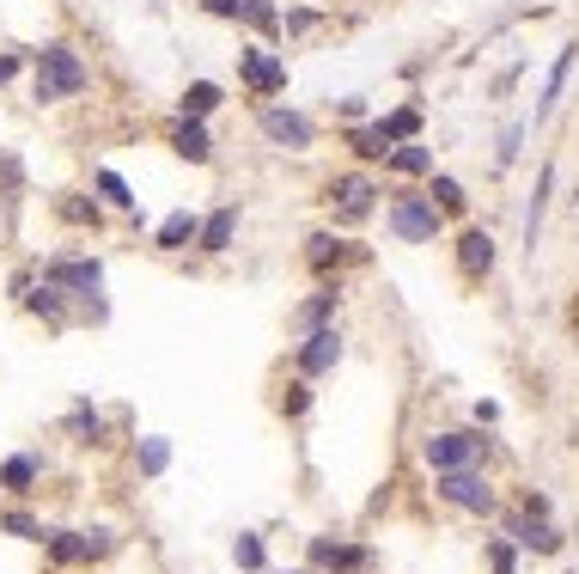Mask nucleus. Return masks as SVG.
Wrapping results in <instances>:
<instances>
[{
    "label": "nucleus",
    "mask_w": 579,
    "mask_h": 574,
    "mask_svg": "<svg viewBox=\"0 0 579 574\" xmlns=\"http://www.w3.org/2000/svg\"><path fill=\"white\" fill-rule=\"evenodd\" d=\"M433 496H440L445 508H457V513H494V483H488L476 465L440 471V477H433Z\"/></svg>",
    "instance_id": "7ed1b4c3"
},
{
    "label": "nucleus",
    "mask_w": 579,
    "mask_h": 574,
    "mask_svg": "<svg viewBox=\"0 0 579 574\" xmlns=\"http://www.w3.org/2000/svg\"><path fill=\"white\" fill-rule=\"evenodd\" d=\"M196 239H201V220L189 215V208H177V215H165V227H159L152 245H159V251H183V245H196Z\"/></svg>",
    "instance_id": "aec40b11"
},
{
    "label": "nucleus",
    "mask_w": 579,
    "mask_h": 574,
    "mask_svg": "<svg viewBox=\"0 0 579 574\" xmlns=\"http://www.w3.org/2000/svg\"><path fill=\"white\" fill-rule=\"evenodd\" d=\"M348 257H366V251L348 245V239H335V233H311V239H305V264L318 269V276H330V269L348 264Z\"/></svg>",
    "instance_id": "ddd939ff"
},
{
    "label": "nucleus",
    "mask_w": 579,
    "mask_h": 574,
    "mask_svg": "<svg viewBox=\"0 0 579 574\" xmlns=\"http://www.w3.org/2000/svg\"><path fill=\"white\" fill-rule=\"evenodd\" d=\"M427 196H433V208H440V215H464V203H470V196H464V184H457V178H427Z\"/></svg>",
    "instance_id": "393cba45"
},
{
    "label": "nucleus",
    "mask_w": 579,
    "mask_h": 574,
    "mask_svg": "<svg viewBox=\"0 0 579 574\" xmlns=\"http://www.w3.org/2000/svg\"><path fill=\"white\" fill-rule=\"evenodd\" d=\"M257 129L274 141V147H287V154H305L311 147V117H299V110H281V105H269V110H257Z\"/></svg>",
    "instance_id": "423d86ee"
},
{
    "label": "nucleus",
    "mask_w": 579,
    "mask_h": 574,
    "mask_svg": "<svg viewBox=\"0 0 579 574\" xmlns=\"http://www.w3.org/2000/svg\"><path fill=\"white\" fill-rule=\"evenodd\" d=\"M135 465L147 471V477H159V471L171 465V440H159V435H152V440H140V447H135Z\"/></svg>",
    "instance_id": "cd10ccee"
},
{
    "label": "nucleus",
    "mask_w": 579,
    "mask_h": 574,
    "mask_svg": "<svg viewBox=\"0 0 579 574\" xmlns=\"http://www.w3.org/2000/svg\"><path fill=\"white\" fill-rule=\"evenodd\" d=\"M281 410H287V416H305V410H311V386H305V379H293L287 398H281Z\"/></svg>",
    "instance_id": "f704fd0d"
},
{
    "label": "nucleus",
    "mask_w": 579,
    "mask_h": 574,
    "mask_svg": "<svg viewBox=\"0 0 579 574\" xmlns=\"http://www.w3.org/2000/svg\"><path fill=\"white\" fill-rule=\"evenodd\" d=\"M44 483V452H13L7 465H0V489L7 496H30Z\"/></svg>",
    "instance_id": "4468645a"
},
{
    "label": "nucleus",
    "mask_w": 579,
    "mask_h": 574,
    "mask_svg": "<svg viewBox=\"0 0 579 574\" xmlns=\"http://www.w3.org/2000/svg\"><path fill=\"white\" fill-rule=\"evenodd\" d=\"M171 147H177L189 166H208V159H213V141H208V129H201V117H177V129H171Z\"/></svg>",
    "instance_id": "2eb2a0df"
},
{
    "label": "nucleus",
    "mask_w": 579,
    "mask_h": 574,
    "mask_svg": "<svg viewBox=\"0 0 579 574\" xmlns=\"http://www.w3.org/2000/svg\"><path fill=\"white\" fill-rule=\"evenodd\" d=\"M0 526L13 532V538H49V532L37 526V520H30V513H7V520H0Z\"/></svg>",
    "instance_id": "c9c22d12"
},
{
    "label": "nucleus",
    "mask_w": 579,
    "mask_h": 574,
    "mask_svg": "<svg viewBox=\"0 0 579 574\" xmlns=\"http://www.w3.org/2000/svg\"><path fill=\"white\" fill-rule=\"evenodd\" d=\"M232 557H238V569H262V562H269V557H262V538H257V532H238Z\"/></svg>",
    "instance_id": "2f4dec72"
},
{
    "label": "nucleus",
    "mask_w": 579,
    "mask_h": 574,
    "mask_svg": "<svg viewBox=\"0 0 579 574\" xmlns=\"http://www.w3.org/2000/svg\"><path fill=\"white\" fill-rule=\"evenodd\" d=\"M335 361H342V330L323 325V330H305L299 342V379H318V373H335Z\"/></svg>",
    "instance_id": "1a4fd4ad"
},
{
    "label": "nucleus",
    "mask_w": 579,
    "mask_h": 574,
    "mask_svg": "<svg viewBox=\"0 0 579 574\" xmlns=\"http://www.w3.org/2000/svg\"><path fill=\"white\" fill-rule=\"evenodd\" d=\"M220 110V86L213 80H189V93H183V117H208Z\"/></svg>",
    "instance_id": "bb28decb"
},
{
    "label": "nucleus",
    "mask_w": 579,
    "mask_h": 574,
    "mask_svg": "<svg viewBox=\"0 0 579 574\" xmlns=\"http://www.w3.org/2000/svg\"><path fill=\"white\" fill-rule=\"evenodd\" d=\"M348 147H354L360 159H391L396 135H391L384 123H354V129H348Z\"/></svg>",
    "instance_id": "a211bd4d"
},
{
    "label": "nucleus",
    "mask_w": 579,
    "mask_h": 574,
    "mask_svg": "<svg viewBox=\"0 0 579 574\" xmlns=\"http://www.w3.org/2000/svg\"><path fill=\"white\" fill-rule=\"evenodd\" d=\"M238 80L250 93H281V86H287V62L250 44V49H238Z\"/></svg>",
    "instance_id": "6e6552de"
},
{
    "label": "nucleus",
    "mask_w": 579,
    "mask_h": 574,
    "mask_svg": "<svg viewBox=\"0 0 579 574\" xmlns=\"http://www.w3.org/2000/svg\"><path fill=\"white\" fill-rule=\"evenodd\" d=\"M440 227H445V215L433 208V196H396L391 203V233L403 245H433Z\"/></svg>",
    "instance_id": "39448f33"
},
{
    "label": "nucleus",
    "mask_w": 579,
    "mask_h": 574,
    "mask_svg": "<svg viewBox=\"0 0 579 574\" xmlns=\"http://www.w3.org/2000/svg\"><path fill=\"white\" fill-rule=\"evenodd\" d=\"M13 74H19V56H0V86H7Z\"/></svg>",
    "instance_id": "4c0bfd02"
},
{
    "label": "nucleus",
    "mask_w": 579,
    "mask_h": 574,
    "mask_svg": "<svg viewBox=\"0 0 579 574\" xmlns=\"http://www.w3.org/2000/svg\"><path fill=\"white\" fill-rule=\"evenodd\" d=\"M91 184L104 190V203H116V208H135V196H128V184H122L116 171H98V178H91Z\"/></svg>",
    "instance_id": "473e14b6"
},
{
    "label": "nucleus",
    "mask_w": 579,
    "mask_h": 574,
    "mask_svg": "<svg viewBox=\"0 0 579 574\" xmlns=\"http://www.w3.org/2000/svg\"><path fill=\"white\" fill-rule=\"evenodd\" d=\"M232 19H250L257 32H281V13H274L269 0H238V13H232Z\"/></svg>",
    "instance_id": "c85d7f7f"
},
{
    "label": "nucleus",
    "mask_w": 579,
    "mask_h": 574,
    "mask_svg": "<svg viewBox=\"0 0 579 574\" xmlns=\"http://www.w3.org/2000/svg\"><path fill=\"white\" fill-rule=\"evenodd\" d=\"M61 220H67V227H98V203H79V196H61Z\"/></svg>",
    "instance_id": "7c9ffc66"
},
{
    "label": "nucleus",
    "mask_w": 579,
    "mask_h": 574,
    "mask_svg": "<svg viewBox=\"0 0 579 574\" xmlns=\"http://www.w3.org/2000/svg\"><path fill=\"white\" fill-rule=\"evenodd\" d=\"M67 435H74L79 447H98V440H104V416H98L91 404H74V416H67Z\"/></svg>",
    "instance_id": "a878e982"
},
{
    "label": "nucleus",
    "mask_w": 579,
    "mask_h": 574,
    "mask_svg": "<svg viewBox=\"0 0 579 574\" xmlns=\"http://www.w3.org/2000/svg\"><path fill=\"white\" fill-rule=\"evenodd\" d=\"M574 56H579V44H567L562 56H555V68H549V86H543V105H537V117H549V110L562 105V93H567V74H574Z\"/></svg>",
    "instance_id": "b1692460"
},
{
    "label": "nucleus",
    "mask_w": 579,
    "mask_h": 574,
    "mask_svg": "<svg viewBox=\"0 0 579 574\" xmlns=\"http://www.w3.org/2000/svg\"><path fill=\"white\" fill-rule=\"evenodd\" d=\"M482 452H488V440L470 435V428H445V435H427L421 440V459H427V471H433V477H440V471L482 465Z\"/></svg>",
    "instance_id": "f03ea898"
},
{
    "label": "nucleus",
    "mask_w": 579,
    "mask_h": 574,
    "mask_svg": "<svg viewBox=\"0 0 579 574\" xmlns=\"http://www.w3.org/2000/svg\"><path fill=\"white\" fill-rule=\"evenodd\" d=\"M25 306L37 312V318H49V325L61 330V318H67V288H56V281L44 276V281H37V288L25 294Z\"/></svg>",
    "instance_id": "6ab92c4d"
},
{
    "label": "nucleus",
    "mask_w": 579,
    "mask_h": 574,
    "mask_svg": "<svg viewBox=\"0 0 579 574\" xmlns=\"http://www.w3.org/2000/svg\"><path fill=\"white\" fill-rule=\"evenodd\" d=\"M49 281L67 288V300H98L104 269H98V257H56V264H49Z\"/></svg>",
    "instance_id": "0eeeda50"
},
{
    "label": "nucleus",
    "mask_w": 579,
    "mask_h": 574,
    "mask_svg": "<svg viewBox=\"0 0 579 574\" xmlns=\"http://www.w3.org/2000/svg\"><path fill=\"white\" fill-rule=\"evenodd\" d=\"M49 562H61V569H74V562H91V544L86 532H49Z\"/></svg>",
    "instance_id": "5701e85b"
},
{
    "label": "nucleus",
    "mask_w": 579,
    "mask_h": 574,
    "mask_svg": "<svg viewBox=\"0 0 579 574\" xmlns=\"http://www.w3.org/2000/svg\"><path fill=\"white\" fill-rule=\"evenodd\" d=\"M384 166H391L396 178H427V171H433V154H427L421 141H396V147H391V159H384Z\"/></svg>",
    "instance_id": "412c9836"
},
{
    "label": "nucleus",
    "mask_w": 579,
    "mask_h": 574,
    "mask_svg": "<svg viewBox=\"0 0 579 574\" xmlns=\"http://www.w3.org/2000/svg\"><path fill=\"white\" fill-rule=\"evenodd\" d=\"M293 574H299V569H293Z\"/></svg>",
    "instance_id": "ea45409f"
},
{
    "label": "nucleus",
    "mask_w": 579,
    "mask_h": 574,
    "mask_svg": "<svg viewBox=\"0 0 579 574\" xmlns=\"http://www.w3.org/2000/svg\"><path fill=\"white\" fill-rule=\"evenodd\" d=\"M91 68L74 56V44H44L37 49V98L44 105H61V98H79L86 93Z\"/></svg>",
    "instance_id": "f257e3e1"
},
{
    "label": "nucleus",
    "mask_w": 579,
    "mask_h": 574,
    "mask_svg": "<svg viewBox=\"0 0 579 574\" xmlns=\"http://www.w3.org/2000/svg\"><path fill=\"white\" fill-rule=\"evenodd\" d=\"M311 569H323V574H366V569H372V550H366V544L311 538Z\"/></svg>",
    "instance_id": "9d476101"
},
{
    "label": "nucleus",
    "mask_w": 579,
    "mask_h": 574,
    "mask_svg": "<svg viewBox=\"0 0 579 574\" xmlns=\"http://www.w3.org/2000/svg\"><path fill=\"white\" fill-rule=\"evenodd\" d=\"M384 129H391L396 141H415V135H421V110H415V105L391 110V117H384Z\"/></svg>",
    "instance_id": "c756f323"
},
{
    "label": "nucleus",
    "mask_w": 579,
    "mask_h": 574,
    "mask_svg": "<svg viewBox=\"0 0 579 574\" xmlns=\"http://www.w3.org/2000/svg\"><path fill=\"white\" fill-rule=\"evenodd\" d=\"M506 538H518L537 557H555L562 550V532L549 526V520H531V513H506Z\"/></svg>",
    "instance_id": "f8f14e48"
},
{
    "label": "nucleus",
    "mask_w": 579,
    "mask_h": 574,
    "mask_svg": "<svg viewBox=\"0 0 579 574\" xmlns=\"http://www.w3.org/2000/svg\"><path fill=\"white\" fill-rule=\"evenodd\" d=\"M488 569H494V574H513V569H518V550H513L506 538H494V544H488Z\"/></svg>",
    "instance_id": "72a5a7b5"
},
{
    "label": "nucleus",
    "mask_w": 579,
    "mask_h": 574,
    "mask_svg": "<svg viewBox=\"0 0 579 574\" xmlns=\"http://www.w3.org/2000/svg\"><path fill=\"white\" fill-rule=\"evenodd\" d=\"M518 141H525V123H513L501 135V166H513V159H518Z\"/></svg>",
    "instance_id": "e433bc0d"
},
{
    "label": "nucleus",
    "mask_w": 579,
    "mask_h": 574,
    "mask_svg": "<svg viewBox=\"0 0 579 574\" xmlns=\"http://www.w3.org/2000/svg\"><path fill=\"white\" fill-rule=\"evenodd\" d=\"M549 190H555V166H543L537 171V196H531V208H525V251L543 239V208H549Z\"/></svg>",
    "instance_id": "4be33fe9"
},
{
    "label": "nucleus",
    "mask_w": 579,
    "mask_h": 574,
    "mask_svg": "<svg viewBox=\"0 0 579 574\" xmlns=\"http://www.w3.org/2000/svg\"><path fill=\"white\" fill-rule=\"evenodd\" d=\"M232 233H238V208L226 203V208H213V215L201 220V239H196V245L208 251V257H220V251L232 245Z\"/></svg>",
    "instance_id": "f3484780"
},
{
    "label": "nucleus",
    "mask_w": 579,
    "mask_h": 574,
    "mask_svg": "<svg viewBox=\"0 0 579 574\" xmlns=\"http://www.w3.org/2000/svg\"><path fill=\"white\" fill-rule=\"evenodd\" d=\"M574 330H579V300H574Z\"/></svg>",
    "instance_id": "58836bf2"
},
{
    "label": "nucleus",
    "mask_w": 579,
    "mask_h": 574,
    "mask_svg": "<svg viewBox=\"0 0 579 574\" xmlns=\"http://www.w3.org/2000/svg\"><path fill=\"white\" fill-rule=\"evenodd\" d=\"M457 269L470 281H482L488 269H494V233H488V227H464V233H457Z\"/></svg>",
    "instance_id": "9b49d317"
},
{
    "label": "nucleus",
    "mask_w": 579,
    "mask_h": 574,
    "mask_svg": "<svg viewBox=\"0 0 579 574\" xmlns=\"http://www.w3.org/2000/svg\"><path fill=\"white\" fill-rule=\"evenodd\" d=\"M335 306H342V281H323L318 294L305 300L299 312H293V318H299V330H323L335 318Z\"/></svg>",
    "instance_id": "dca6fc26"
},
{
    "label": "nucleus",
    "mask_w": 579,
    "mask_h": 574,
    "mask_svg": "<svg viewBox=\"0 0 579 574\" xmlns=\"http://www.w3.org/2000/svg\"><path fill=\"white\" fill-rule=\"evenodd\" d=\"M323 203L335 208V220H342V227H360V220L379 208V184H372L366 171H342V178H330Z\"/></svg>",
    "instance_id": "20e7f679"
}]
</instances>
